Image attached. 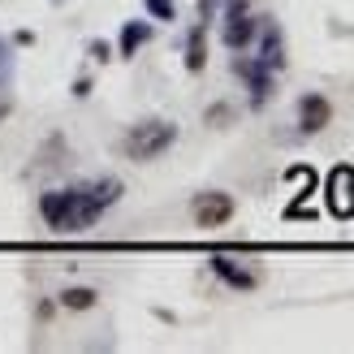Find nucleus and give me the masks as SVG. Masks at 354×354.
Instances as JSON below:
<instances>
[{
    "instance_id": "nucleus-1",
    "label": "nucleus",
    "mask_w": 354,
    "mask_h": 354,
    "mask_svg": "<svg viewBox=\"0 0 354 354\" xmlns=\"http://www.w3.org/2000/svg\"><path fill=\"white\" fill-rule=\"evenodd\" d=\"M121 194H126V186L117 177H100V182H86L74 190H48L39 199V216L57 234H78V229H91Z\"/></svg>"
},
{
    "instance_id": "nucleus-2",
    "label": "nucleus",
    "mask_w": 354,
    "mask_h": 354,
    "mask_svg": "<svg viewBox=\"0 0 354 354\" xmlns=\"http://www.w3.org/2000/svg\"><path fill=\"white\" fill-rule=\"evenodd\" d=\"M173 138H177V126H169V121H143V126H134L121 138V151L130 160H156L160 151L173 147Z\"/></svg>"
},
{
    "instance_id": "nucleus-3",
    "label": "nucleus",
    "mask_w": 354,
    "mask_h": 354,
    "mask_svg": "<svg viewBox=\"0 0 354 354\" xmlns=\"http://www.w3.org/2000/svg\"><path fill=\"white\" fill-rule=\"evenodd\" d=\"M259 22L246 13V0H229V13H225V44L229 48H246L255 39Z\"/></svg>"
},
{
    "instance_id": "nucleus-4",
    "label": "nucleus",
    "mask_w": 354,
    "mask_h": 354,
    "mask_svg": "<svg viewBox=\"0 0 354 354\" xmlns=\"http://www.w3.org/2000/svg\"><path fill=\"white\" fill-rule=\"evenodd\" d=\"M328 207L333 216H354V169L350 165L328 173Z\"/></svg>"
},
{
    "instance_id": "nucleus-5",
    "label": "nucleus",
    "mask_w": 354,
    "mask_h": 354,
    "mask_svg": "<svg viewBox=\"0 0 354 354\" xmlns=\"http://www.w3.org/2000/svg\"><path fill=\"white\" fill-rule=\"evenodd\" d=\"M229 216H234V199H229V194L212 190V194H199V199H194V221H199L203 229H216Z\"/></svg>"
},
{
    "instance_id": "nucleus-6",
    "label": "nucleus",
    "mask_w": 354,
    "mask_h": 354,
    "mask_svg": "<svg viewBox=\"0 0 354 354\" xmlns=\"http://www.w3.org/2000/svg\"><path fill=\"white\" fill-rule=\"evenodd\" d=\"M328 121H333V104L324 95H303L298 100V126H303V134H320Z\"/></svg>"
},
{
    "instance_id": "nucleus-7",
    "label": "nucleus",
    "mask_w": 354,
    "mask_h": 354,
    "mask_svg": "<svg viewBox=\"0 0 354 354\" xmlns=\"http://www.w3.org/2000/svg\"><path fill=\"white\" fill-rule=\"evenodd\" d=\"M212 272H216L221 281H229L234 290H255V286H259V277H255V272L238 268V263H234V259H225V255H216V259H212Z\"/></svg>"
},
{
    "instance_id": "nucleus-8",
    "label": "nucleus",
    "mask_w": 354,
    "mask_h": 354,
    "mask_svg": "<svg viewBox=\"0 0 354 354\" xmlns=\"http://www.w3.org/2000/svg\"><path fill=\"white\" fill-rule=\"evenodd\" d=\"M238 74L251 82V104L259 109L263 100H268V86H272V69H263V65H251V61H238Z\"/></svg>"
},
{
    "instance_id": "nucleus-9",
    "label": "nucleus",
    "mask_w": 354,
    "mask_h": 354,
    "mask_svg": "<svg viewBox=\"0 0 354 354\" xmlns=\"http://www.w3.org/2000/svg\"><path fill=\"white\" fill-rule=\"evenodd\" d=\"M263 69H281L286 65V48H281V30L277 26H263V57H259Z\"/></svg>"
},
{
    "instance_id": "nucleus-10",
    "label": "nucleus",
    "mask_w": 354,
    "mask_h": 354,
    "mask_svg": "<svg viewBox=\"0 0 354 354\" xmlns=\"http://www.w3.org/2000/svg\"><path fill=\"white\" fill-rule=\"evenodd\" d=\"M147 35H151L147 22H130L126 30H121V57H134V48H138V44H147Z\"/></svg>"
},
{
    "instance_id": "nucleus-11",
    "label": "nucleus",
    "mask_w": 354,
    "mask_h": 354,
    "mask_svg": "<svg viewBox=\"0 0 354 354\" xmlns=\"http://www.w3.org/2000/svg\"><path fill=\"white\" fill-rule=\"evenodd\" d=\"M203 61H207V52H203V26H194V30H190V44H186V69H194V74H199Z\"/></svg>"
},
{
    "instance_id": "nucleus-12",
    "label": "nucleus",
    "mask_w": 354,
    "mask_h": 354,
    "mask_svg": "<svg viewBox=\"0 0 354 354\" xmlns=\"http://www.w3.org/2000/svg\"><path fill=\"white\" fill-rule=\"evenodd\" d=\"M61 303H65L69 311H86V307H95V290H82V286H78V290H65Z\"/></svg>"
},
{
    "instance_id": "nucleus-13",
    "label": "nucleus",
    "mask_w": 354,
    "mask_h": 354,
    "mask_svg": "<svg viewBox=\"0 0 354 354\" xmlns=\"http://www.w3.org/2000/svg\"><path fill=\"white\" fill-rule=\"evenodd\" d=\"M147 9L156 17H165V22H173V5H169V0H147Z\"/></svg>"
}]
</instances>
